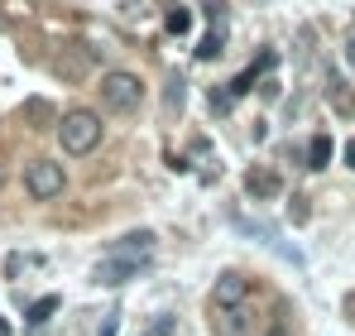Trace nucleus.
Returning <instances> with one entry per match:
<instances>
[{
    "instance_id": "obj_13",
    "label": "nucleus",
    "mask_w": 355,
    "mask_h": 336,
    "mask_svg": "<svg viewBox=\"0 0 355 336\" xmlns=\"http://www.w3.org/2000/svg\"><path fill=\"white\" fill-rule=\"evenodd\" d=\"M178 111H182V77L173 72L168 77V115H178Z\"/></svg>"
},
{
    "instance_id": "obj_15",
    "label": "nucleus",
    "mask_w": 355,
    "mask_h": 336,
    "mask_svg": "<svg viewBox=\"0 0 355 336\" xmlns=\"http://www.w3.org/2000/svg\"><path fill=\"white\" fill-rule=\"evenodd\" d=\"M24 115H29V120H49V101H29V106H24Z\"/></svg>"
},
{
    "instance_id": "obj_7",
    "label": "nucleus",
    "mask_w": 355,
    "mask_h": 336,
    "mask_svg": "<svg viewBox=\"0 0 355 336\" xmlns=\"http://www.w3.org/2000/svg\"><path fill=\"white\" fill-rule=\"evenodd\" d=\"M245 293H250V279H245V274H236V269H226L221 279L211 283V303H216V308H236Z\"/></svg>"
},
{
    "instance_id": "obj_10",
    "label": "nucleus",
    "mask_w": 355,
    "mask_h": 336,
    "mask_svg": "<svg viewBox=\"0 0 355 336\" xmlns=\"http://www.w3.org/2000/svg\"><path fill=\"white\" fill-rule=\"evenodd\" d=\"M58 308H62V298H58V293H49V298H39V303H29V327L39 332V327H44V322H49V317H53Z\"/></svg>"
},
{
    "instance_id": "obj_20",
    "label": "nucleus",
    "mask_w": 355,
    "mask_h": 336,
    "mask_svg": "<svg viewBox=\"0 0 355 336\" xmlns=\"http://www.w3.org/2000/svg\"><path fill=\"white\" fill-rule=\"evenodd\" d=\"M269 336H293V332H269Z\"/></svg>"
},
{
    "instance_id": "obj_11",
    "label": "nucleus",
    "mask_w": 355,
    "mask_h": 336,
    "mask_svg": "<svg viewBox=\"0 0 355 336\" xmlns=\"http://www.w3.org/2000/svg\"><path fill=\"white\" fill-rule=\"evenodd\" d=\"M327 164H331V140H327V135H317V140L307 144V168L317 173V168H327Z\"/></svg>"
},
{
    "instance_id": "obj_8",
    "label": "nucleus",
    "mask_w": 355,
    "mask_h": 336,
    "mask_svg": "<svg viewBox=\"0 0 355 336\" xmlns=\"http://www.w3.org/2000/svg\"><path fill=\"white\" fill-rule=\"evenodd\" d=\"M207 15H211V34L197 44V58H216L226 44V5H207Z\"/></svg>"
},
{
    "instance_id": "obj_19",
    "label": "nucleus",
    "mask_w": 355,
    "mask_h": 336,
    "mask_svg": "<svg viewBox=\"0 0 355 336\" xmlns=\"http://www.w3.org/2000/svg\"><path fill=\"white\" fill-rule=\"evenodd\" d=\"M0 336H10V322H5V317H0Z\"/></svg>"
},
{
    "instance_id": "obj_14",
    "label": "nucleus",
    "mask_w": 355,
    "mask_h": 336,
    "mask_svg": "<svg viewBox=\"0 0 355 336\" xmlns=\"http://www.w3.org/2000/svg\"><path fill=\"white\" fill-rule=\"evenodd\" d=\"M187 29H192V15L187 10H173L168 15V34H187Z\"/></svg>"
},
{
    "instance_id": "obj_21",
    "label": "nucleus",
    "mask_w": 355,
    "mask_h": 336,
    "mask_svg": "<svg viewBox=\"0 0 355 336\" xmlns=\"http://www.w3.org/2000/svg\"><path fill=\"white\" fill-rule=\"evenodd\" d=\"M0 178H5V173H0Z\"/></svg>"
},
{
    "instance_id": "obj_18",
    "label": "nucleus",
    "mask_w": 355,
    "mask_h": 336,
    "mask_svg": "<svg viewBox=\"0 0 355 336\" xmlns=\"http://www.w3.org/2000/svg\"><path fill=\"white\" fill-rule=\"evenodd\" d=\"M346 49H351V53H355V24H351V34H346Z\"/></svg>"
},
{
    "instance_id": "obj_17",
    "label": "nucleus",
    "mask_w": 355,
    "mask_h": 336,
    "mask_svg": "<svg viewBox=\"0 0 355 336\" xmlns=\"http://www.w3.org/2000/svg\"><path fill=\"white\" fill-rule=\"evenodd\" d=\"M346 168H355V140L346 144Z\"/></svg>"
},
{
    "instance_id": "obj_12",
    "label": "nucleus",
    "mask_w": 355,
    "mask_h": 336,
    "mask_svg": "<svg viewBox=\"0 0 355 336\" xmlns=\"http://www.w3.org/2000/svg\"><path fill=\"white\" fill-rule=\"evenodd\" d=\"M173 332H178V322H173V317H154V322H149V327H144L139 336H173Z\"/></svg>"
},
{
    "instance_id": "obj_22",
    "label": "nucleus",
    "mask_w": 355,
    "mask_h": 336,
    "mask_svg": "<svg viewBox=\"0 0 355 336\" xmlns=\"http://www.w3.org/2000/svg\"><path fill=\"white\" fill-rule=\"evenodd\" d=\"M0 24H5V19H0Z\"/></svg>"
},
{
    "instance_id": "obj_3",
    "label": "nucleus",
    "mask_w": 355,
    "mask_h": 336,
    "mask_svg": "<svg viewBox=\"0 0 355 336\" xmlns=\"http://www.w3.org/2000/svg\"><path fill=\"white\" fill-rule=\"evenodd\" d=\"M62 164H53V159H34V164L24 168V187H29V197L34 202H53L62 192Z\"/></svg>"
},
{
    "instance_id": "obj_9",
    "label": "nucleus",
    "mask_w": 355,
    "mask_h": 336,
    "mask_svg": "<svg viewBox=\"0 0 355 336\" xmlns=\"http://www.w3.org/2000/svg\"><path fill=\"white\" fill-rule=\"evenodd\" d=\"M269 62H274V53H259V58H254V62H250V67L240 72L236 82H231V96H245V92H250V82H254V77H259V72H264Z\"/></svg>"
},
{
    "instance_id": "obj_1",
    "label": "nucleus",
    "mask_w": 355,
    "mask_h": 336,
    "mask_svg": "<svg viewBox=\"0 0 355 336\" xmlns=\"http://www.w3.org/2000/svg\"><path fill=\"white\" fill-rule=\"evenodd\" d=\"M58 144L67 154H92L96 144H101V115L96 111H67L58 120Z\"/></svg>"
},
{
    "instance_id": "obj_5",
    "label": "nucleus",
    "mask_w": 355,
    "mask_h": 336,
    "mask_svg": "<svg viewBox=\"0 0 355 336\" xmlns=\"http://www.w3.org/2000/svg\"><path fill=\"white\" fill-rule=\"evenodd\" d=\"M154 255V230H130L111 245V260H130V264H149Z\"/></svg>"
},
{
    "instance_id": "obj_6",
    "label": "nucleus",
    "mask_w": 355,
    "mask_h": 336,
    "mask_svg": "<svg viewBox=\"0 0 355 336\" xmlns=\"http://www.w3.org/2000/svg\"><path fill=\"white\" fill-rule=\"evenodd\" d=\"M149 264H130V260H101L96 269H92V283H101V288H120V283H130V279H139Z\"/></svg>"
},
{
    "instance_id": "obj_16",
    "label": "nucleus",
    "mask_w": 355,
    "mask_h": 336,
    "mask_svg": "<svg viewBox=\"0 0 355 336\" xmlns=\"http://www.w3.org/2000/svg\"><path fill=\"white\" fill-rule=\"evenodd\" d=\"M120 332V312H106V317H101V332L96 336H116Z\"/></svg>"
},
{
    "instance_id": "obj_4",
    "label": "nucleus",
    "mask_w": 355,
    "mask_h": 336,
    "mask_svg": "<svg viewBox=\"0 0 355 336\" xmlns=\"http://www.w3.org/2000/svg\"><path fill=\"white\" fill-rule=\"evenodd\" d=\"M245 192L259 197V202H274V197L284 192V178H279L269 164H250L245 168Z\"/></svg>"
},
{
    "instance_id": "obj_2",
    "label": "nucleus",
    "mask_w": 355,
    "mask_h": 336,
    "mask_svg": "<svg viewBox=\"0 0 355 336\" xmlns=\"http://www.w3.org/2000/svg\"><path fill=\"white\" fill-rule=\"evenodd\" d=\"M101 101L120 115L139 111V106H144V82H139L135 72H106V77H101Z\"/></svg>"
}]
</instances>
